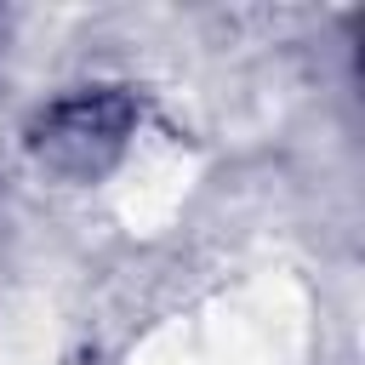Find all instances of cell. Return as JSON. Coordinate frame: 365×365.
I'll list each match as a JSON object with an SVG mask.
<instances>
[{
	"mask_svg": "<svg viewBox=\"0 0 365 365\" xmlns=\"http://www.w3.org/2000/svg\"><path fill=\"white\" fill-rule=\"evenodd\" d=\"M131 125H137V103L120 86H86V91L57 97L29 125V148L46 171L86 182V177H97L120 160Z\"/></svg>",
	"mask_w": 365,
	"mask_h": 365,
	"instance_id": "1",
	"label": "cell"
}]
</instances>
